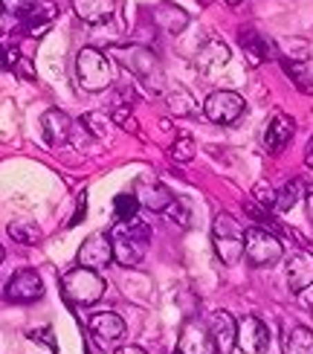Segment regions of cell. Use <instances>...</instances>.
I'll use <instances>...</instances> for the list:
<instances>
[{
    "label": "cell",
    "mask_w": 313,
    "mask_h": 354,
    "mask_svg": "<svg viewBox=\"0 0 313 354\" xmlns=\"http://www.w3.org/2000/svg\"><path fill=\"white\" fill-rule=\"evenodd\" d=\"M111 244H113V261H119L122 268H137L148 253V241H151V230L145 221L137 215L128 221H116L111 227Z\"/></svg>",
    "instance_id": "obj_1"
},
{
    "label": "cell",
    "mask_w": 313,
    "mask_h": 354,
    "mask_svg": "<svg viewBox=\"0 0 313 354\" xmlns=\"http://www.w3.org/2000/svg\"><path fill=\"white\" fill-rule=\"evenodd\" d=\"M108 58H113V62H119L128 73H133L145 87L160 91V84H162L160 62L148 47H140V44H116V47H111Z\"/></svg>",
    "instance_id": "obj_2"
},
{
    "label": "cell",
    "mask_w": 313,
    "mask_h": 354,
    "mask_svg": "<svg viewBox=\"0 0 313 354\" xmlns=\"http://www.w3.org/2000/svg\"><path fill=\"white\" fill-rule=\"evenodd\" d=\"M61 297L70 305H96L104 297V279L79 264L61 276Z\"/></svg>",
    "instance_id": "obj_3"
},
{
    "label": "cell",
    "mask_w": 313,
    "mask_h": 354,
    "mask_svg": "<svg viewBox=\"0 0 313 354\" xmlns=\"http://www.w3.org/2000/svg\"><path fill=\"white\" fill-rule=\"evenodd\" d=\"M76 76L87 93H99L104 87L113 84V67H111L104 53H99L93 47H84L76 58Z\"/></svg>",
    "instance_id": "obj_4"
},
{
    "label": "cell",
    "mask_w": 313,
    "mask_h": 354,
    "mask_svg": "<svg viewBox=\"0 0 313 354\" xmlns=\"http://www.w3.org/2000/svg\"><path fill=\"white\" fill-rule=\"evenodd\" d=\"M244 227L227 212H220L212 224V244H215V253L223 264H235L238 259L244 256Z\"/></svg>",
    "instance_id": "obj_5"
},
{
    "label": "cell",
    "mask_w": 313,
    "mask_h": 354,
    "mask_svg": "<svg viewBox=\"0 0 313 354\" xmlns=\"http://www.w3.org/2000/svg\"><path fill=\"white\" fill-rule=\"evenodd\" d=\"M244 256L252 268H267V264H276L285 256V244H281L270 230L249 227L244 232Z\"/></svg>",
    "instance_id": "obj_6"
},
{
    "label": "cell",
    "mask_w": 313,
    "mask_h": 354,
    "mask_svg": "<svg viewBox=\"0 0 313 354\" xmlns=\"http://www.w3.org/2000/svg\"><path fill=\"white\" fill-rule=\"evenodd\" d=\"M244 96H238L235 91H215L203 102V113L209 122H218V125H229L235 120H241L244 113Z\"/></svg>",
    "instance_id": "obj_7"
},
{
    "label": "cell",
    "mask_w": 313,
    "mask_h": 354,
    "mask_svg": "<svg viewBox=\"0 0 313 354\" xmlns=\"http://www.w3.org/2000/svg\"><path fill=\"white\" fill-rule=\"evenodd\" d=\"M177 354H218L209 322L203 319H186L177 340Z\"/></svg>",
    "instance_id": "obj_8"
},
{
    "label": "cell",
    "mask_w": 313,
    "mask_h": 354,
    "mask_svg": "<svg viewBox=\"0 0 313 354\" xmlns=\"http://www.w3.org/2000/svg\"><path fill=\"white\" fill-rule=\"evenodd\" d=\"M133 198L140 201V206H145V209H151V212H160V215H166V209L177 201L174 192L166 183H160L157 177H140V180L133 183Z\"/></svg>",
    "instance_id": "obj_9"
},
{
    "label": "cell",
    "mask_w": 313,
    "mask_h": 354,
    "mask_svg": "<svg viewBox=\"0 0 313 354\" xmlns=\"http://www.w3.org/2000/svg\"><path fill=\"white\" fill-rule=\"evenodd\" d=\"M113 261V244L108 232H93L87 235L79 247V264L87 270H104Z\"/></svg>",
    "instance_id": "obj_10"
},
{
    "label": "cell",
    "mask_w": 313,
    "mask_h": 354,
    "mask_svg": "<svg viewBox=\"0 0 313 354\" xmlns=\"http://www.w3.org/2000/svg\"><path fill=\"white\" fill-rule=\"evenodd\" d=\"M41 297H44V282L35 270H18L6 282V299L9 302L29 305V302H38Z\"/></svg>",
    "instance_id": "obj_11"
},
{
    "label": "cell",
    "mask_w": 313,
    "mask_h": 354,
    "mask_svg": "<svg viewBox=\"0 0 313 354\" xmlns=\"http://www.w3.org/2000/svg\"><path fill=\"white\" fill-rule=\"evenodd\" d=\"M267 340H270V334H267V326L258 317L238 319V340H235V346L241 348L244 354H261L267 348Z\"/></svg>",
    "instance_id": "obj_12"
},
{
    "label": "cell",
    "mask_w": 313,
    "mask_h": 354,
    "mask_svg": "<svg viewBox=\"0 0 313 354\" xmlns=\"http://www.w3.org/2000/svg\"><path fill=\"white\" fill-rule=\"evenodd\" d=\"M293 134H296L293 116H287V113H276L273 120L267 122V128H264V149L270 151V154L285 151V149H287V142L293 140Z\"/></svg>",
    "instance_id": "obj_13"
},
{
    "label": "cell",
    "mask_w": 313,
    "mask_h": 354,
    "mask_svg": "<svg viewBox=\"0 0 313 354\" xmlns=\"http://www.w3.org/2000/svg\"><path fill=\"white\" fill-rule=\"evenodd\" d=\"M55 12L58 6L55 3H38L29 15H23L21 18V26L15 29V38L18 35H29V38H41L47 29L55 24Z\"/></svg>",
    "instance_id": "obj_14"
},
{
    "label": "cell",
    "mask_w": 313,
    "mask_h": 354,
    "mask_svg": "<svg viewBox=\"0 0 313 354\" xmlns=\"http://www.w3.org/2000/svg\"><path fill=\"white\" fill-rule=\"evenodd\" d=\"M209 331H212V340H215V348L218 354H229L235 348V340H238V322L232 314L227 311H215L209 317Z\"/></svg>",
    "instance_id": "obj_15"
},
{
    "label": "cell",
    "mask_w": 313,
    "mask_h": 354,
    "mask_svg": "<svg viewBox=\"0 0 313 354\" xmlns=\"http://www.w3.org/2000/svg\"><path fill=\"white\" fill-rule=\"evenodd\" d=\"M287 285L290 290H307L313 285V253L307 250H296L287 259Z\"/></svg>",
    "instance_id": "obj_16"
},
{
    "label": "cell",
    "mask_w": 313,
    "mask_h": 354,
    "mask_svg": "<svg viewBox=\"0 0 313 354\" xmlns=\"http://www.w3.org/2000/svg\"><path fill=\"white\" fill-rule=\"evenodd\" d=\"M41 131H44V140L50 145H64L73 140V120L64 111H47L41 116Z\"/></svg>",
    "instance_id": "obj_17"
},
{
    "label": "cell",
    "mask_w": 313,
    "mask_h": 354,
    "mask_svg": "<svg viewBox=\"0 0 313 354\" xmlns=\"http://www.w3.org/2000/svg\"><path fill=\"white\" fill-rule=\"evenodd\" d=\"M241 47L249 58V64H264V62H270V58L278 55V47L270 41V38H264L258 35L256 29H241Z\"/></svg>",
    "instance_id": "obj_18"
},
{
    "label": "cell",
    "mask_w": 313,
    "mask_h": 354,
    "mask_svg": "<svg viewBox=\"0 0 313 354\" xmlns=\"http://www.w3.org/2000/svg\"><path fill=\"white\" fill-rule=\"evenodd\" d=\"M87 328L93 331V337L99 343H111V340H119V337L125 334V319L113 311H99L87 319Z\"/></svg>",
    "instance_id": "obj_19"
},
{
    "label": "cell",
    "mask_w": 313,
    "mask_h": 354,
    "mask_svg": "<svg viewBox=\"0 0 313 354\" xmlns=\"http://www.w3.org/2000/svg\"><path fill=\"white\" fill-rule=\"evenodd\" d=\"M73 12H76L84 24H104L113 18L116 0H73Z\"/></svg>",
    "instance_id": "obj_20"
},
{
    "label": "cell",
    "mask_w": 313,
    "mask_h": 354,
    "mask_svg": "<svg viewBox=\"0 0 313 354\" xmlns=\"http://www.w3.org/2000/svg\"><path fill=\"white\" fill-rule=\"evenodd\" d=\"M154 21H157V26L166 29V32L177 35L180 29L189 26V15H186L180 6H174V3H160V6L154 9Z\"/></svg>",
    "instance_id": "obj_21"
},
{
    "label": "cell",
    "mask_w": 313,
    "mask_h": 354,
    "mask_svg": "<svg viewBox=\"0 0 313 354\" xmlns=\"http://www.w3.org/2000/svg\"><path fill=\"white\" fill-rule=\"evenodd\" d=\"M227 62H229V47L223 41H209L206 47L200 50V55H198V67L203 73H212V70L227 67Z\"/></svg>",
    "instance_id": "obj_22"
},
{
    "label": "cell",
    "mask_w": 313,
    "mask_h": 354,
    "mask_svg": "<svg viewBox=\"0 0 313 354\" xmlns=\"http://www.w3.org/2000/svg\"><path fill=\"white\" fill-rule=\"evenodd\" d=\"M299 201H305V183L302 180H287L276 192V212H287Z\"/></svg>",
    "instance_id": "obj_23"
},
{
    "label": "cell",
    "mask_w": 313,
    "mask_h": 354,
    "mask_svg": "<svg viewBox=\"0 0 313 354\" xmlns=\"http://www.w3.org/2000/svg\"><path fill=\"white\" fill-rule=\"evenodd\" d=\"M281 70L290 76V82L299 87L302 93H313V76L305 67V62H293V58H281Z\"/></svg>",
    "instance_id": "obj_24"
},
{
    "label": "cell",
    "mask_w": 313,
    "mask_h": 354,
    "mask_svg": "<svg viewBox=\"0 0 313 354\" xmlns=\"http://www.w3.org/2000/svg\"><path fill=\"white\" fill-rule=\"evenodd\" d=\"M285 354H313V331L296 326L285 340Z\"/></svg>",
    "instance_id": "obj_25"
},
{
    "label": "cell",
    "mask_w": 313,
    "mask_h": 354,
    "mask_svg": "<svg viewBox=\"0 0 313 354\" xmlns=\"http://www.w3.org/2000/svg\"><path fill=\"white\" fill-rule=\"evenodd\" d=\"M166 102H169L171 113H177V116H195V113H198L195 96H191L189 91H183V87H177V91H169V93H166Z\"/></svg>",
    "instance_id": "obj_26"
},
{
    "label": "cell",
    "mask_w": 313,
    "mask_h": 354,
    "mask_svg": "<svg viewBox=\"0 0 313 354\" xmlns=\"http://www.w3.org/2000/svg\"><path fill=\"white\" fill-rule=\"evenodd\" d=\"M3 64L15 73V76H21V79H35L32 64H29V58L21 55L18 47H6V50H3Z\"/></svg>",
    "instance_id": "obj_27"
},
{
    "label": "cell",
    "mask_w": 313,
    "mask_h": 354,
    "mask_svg": "<svg viewBox=\"0 0 313 354\" xmlns=\"http://www.w3.org/2000/svg\"><path fill=\"white\" fill-rule=\"evenodd\" d=\"M9 235H12V241H18V244L41 241V230L35 224H26V221H15V224H9Z\"/></svg>",
    "instance_id": "obj_28"
},
{
    "label": "cell",
    "mask_w": 313,
    "mask_h": 354,
    "mask_svg": "<svg viewBox=\"0 0 313 354\" xmlns=\"http://www.w3.org/2000/svg\"><path fill=\"white\" fill-rule=\"evenodd\" d=\"M137 209H140V201L133 198V195H128V192L116 195V201H113L116 221H128V218H133V215H137Z\"/></svg>",
    "instance_id": "obj_29"
},
{
    "label": "cell",
    "mask_w": 313,
    "mask_h": 354,
    "mask_svg": "<svg viewBox=\"0 0 313 354\" xmlns=\"http://www.w3.org/2000/svg\"><path fill=\"white\" fill-rule=\"evenodd\" d=\"M82 125L91 131L93 137H108V131H111V116H104V113H87L84 120H82Z\"/></svg>",
    "instance_id": "obj_30"
},
{
    "label": "cell",
    "mask_w": 313,
    "mask_h": 354,
    "mask_svg": "<svg viewBox=\"0 0 313 354\" xmlns=\"http://www.w3.org/2000/svg\"><path fill=\"white\" fill-rule=\"evenodd\" d=\"M195 140H191V137H180V140H177L174 145H171V157L177 160V163H189V160H195Z\"/></svg>",
    "instance_id": "obj_31"
},
{
    "label": "cell",
    "mask_w": 313,
    "mask_h": 354,
    "mask_svg": "<svg viewBox=\"0 0 313 354\" xmlns=\"http://www.w3.org/2000/svg\"><path fill=\"white\" fill-rule=\"evenodd\" d=\"M252 201L261 203L264 209H276V192L267 186V183H256V186H252Z\"/></svg>",
    "instance_id": "obj_32"
},
{
    "label": "cell",
    "mask_w": 313,
    "mask_h": 354,
    "mask_svg": "<svg viewBox=\"0 0 313 354\" xmlns=\"http://www.w3.org/2000/svg\"><path fill=\"white\" fill-rule=\"evenodd\" d=\"M0 6H3V12L23 18V15H29V12L38 6V0H0Z\"/></svg>",
    "instance_id": "obj_33"
},
{
    "label": "cell",
    "mask_w": 313,
    "mask_h": 354,
    "mask_svg": "<svg viewBox=\"0 0 313 354\" xmlns=\"http://www.w3.org/2000/svg\"><path fill=\"white\" fill-rule=\"evenodd\" d=\"M166 215H169V218H174L177 224H183V227H189V221H191V215H189V206H186V201H180V198H177V201L169 206Z\"/></svg>",
    "instance_id": "obj_34"
},
{
    "label": "cell",
    "mask_w": 313,
    "mask_h": 354,
    "mask_svg": "<svg viewBox=\"0 0 313 354\" xmlns=\"http://www.w3.org/2000/svg\"><path fill=\"white\" fill-rule=\"evenodd\" d=\"M84 212H87V192L79 198V209H76V215H73V221H70V227H76V224H82V218H84Z\"/></svg>",
    "instance_id": "obj_35"
},
{
    "label": "cell",
    "mask_w": 313,
    "mask_h": 354,
    "mask_svg": "<svg viewBox=\"0 0 313 354\" xmlns=\"http://www.w3.org/2000/svg\"><path fill=\"white\" fill-rule=\"evenodd\" d=\"M29 337H32V340H41V337H44V346L55 351V343H53V334H50V331H44V334H41V331H32Z\"/></svg>",
    "instance_id": "obj_36"
},
{
    "label": "cell",
    "mask_w": 313,
    "mask_h": 354,
    "mask_svg": "<svg viewBox=\"0 0 313 354\" xmlns=\"http://www.w3.org/2000/svg\"><path fill=\"white\" fill-rule=\"evenodd\" d=\"M305 166H307V169H313V137H310L307 149H305Z\"/></svg>",
    "instance_id": "obj_37"
},
{
    "label": "cell",
    "mask_w": 313,
    "mask_h": 354,
    "mask_svg": "<svg viewBox=\"0 0 313 354\" xmlns=\"http://www.w3.org/2000/svg\"><path fill=\"white\" fill-rule=\"evenodd\" d=\"M305 206H307V218L313 221V189L305 192Z\"/></svg>",
    "instance_id": "obj_38"
},
{
    "label": "cell",
    "mask_w": 313,
    "mask_h": 354,
    "mask_svg": "<svg viewBox=\"0 0 313 354\" xmlns=\"http://www.w3.org/2000/svg\"><path fill=\"white\" fill-rule=\"evenodd\" d=\"M116 354H148V351H142L140 346H122V348H116Z\"/></svg>",
    "instance_id": "obj_39"
},
{
    "label": "cell",
    "mask_w": 313,
    "mask_h": 354,
    "mask_svg": "<svg viewBox=\"0 0 313 354\" xmlns=\"http://www.w3.org/2000/svg\"><path fill=\"white\" fill-rule=\"evenodd\" d=\"M227 3H229V6H238V3H241V0H227Z\"/></svg>",
    "instance_id": "obj_40"
},
{
    "label": "cell",
    "mask_w": 313,
    "mask_h": 354,
    "mask_svg": "<svg viewBox=\"0 0 313 354\" xmlns=\"http://www.w3.org/2000/svg\"><path fill=\"white\" fill-rule=\"evenodd\" d=\"M0 261H3V247H0Z\"/></svg>",
    "instance_id": "obj_41"
}]
</instances>
